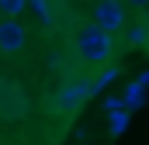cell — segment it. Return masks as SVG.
Masks as SVG:
<instances>
[{"label": "cell", "mask_w": 149, "mask_h": 145, "mask_svg": "<svg viewBox=\"0 0 149 145\" xmlns=\"http://www.w3.org/2000/svg\"><path fill=\"white\" fill-rule=\"evenodd\" d=\"M94 24L104 31H121L125 28V3L121 0H97L94 3Z\"/></svg>", "instance_id": "obj_2"}, {"label": "cell", "mask_w": 149, "mask_h": 145, "mask_svg": "<svg viewBox=\"0 0 149 145\" xmlns=\"http://www.w3.org/2000/svg\"><path fill=\"white\" fill-rule=\"evenodd\" d=\"M24 7H28V0H0V14L3 17H17Z\"/></svg>", "instance_id": "obj_5"}, {"label": "cell", "mask_w": 149, "mask_h": 145, "mask_svg": "<svg viewBox=\"0 0 149 145\" xmlns=\"http://www.w3.org/2000/svg\"><path fill=\"white\" fill-rule=\"evenodd\" d=\"M24 41H28V35H24V24L17 17H0V52L3 55L21 52Z\"/></svg>", "instance_id": "obj_4"}, {"label": "cell", "mask_w": 149, "mask_h": 145, "mask_svg": "<svg viewBox=\"0 0 149 145\" xmlns=\"http://www.w3.org/2000/svg\"><path fill=\"white\" fill-rule=\"evenodd\" d=\"M125 7H135V10H142V7H149V0H121Z\"/></svg>", "instance_id": "obj_6"}, {"label": "cell", "mask_w": 149, "mask_h": 145, "mask_svg": "<svg viewBox=\"0 0 149 145\" xmlns=\"http://www.w3.org/2000/svg\"><path fill=\"white\" fill-rule=\"evenodd\" d=\"M24 110H28V100H24L21 86H17V83L0 79V117H3V121H10V117H21Z\"/></svg>", "instance_id": "obj_3"}, {"label": "cell", "mask_w": 149, "mask_h": 145, "mask_svg": "<svg viewBox=\"0 0 149 145\" xmlns=\"http://www.w3.org/2000/svg\"><path fill=\"white\" fill-rule=\"evenodd\" d=\"M76 55L87 66H104L111 59V31H104L97 24L80 28V35H76Z\"/></svg>", "instance_id": "obj_1"}]
</instances>
